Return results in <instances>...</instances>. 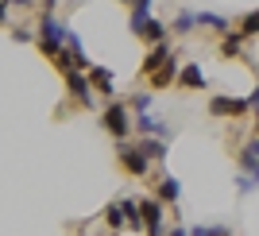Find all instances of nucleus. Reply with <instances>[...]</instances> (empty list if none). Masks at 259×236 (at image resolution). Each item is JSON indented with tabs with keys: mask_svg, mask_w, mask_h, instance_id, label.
<instances>
[{
	"mask_svg": "<svg viewBox=\"0 0 259 236\" xmlns=\"http://www.w3.org/2000/svg\"><path fill=\"white\" fill-rule=\"evenodd\" d=\"M62 39H66V27L54 20V12H43V16H39V31H35L39 51H43L47 58H54V54L62 51Z\"/></svg>",
	"mask_w": 259,
	"mask_h": 236,
	"instance_id": "1",
	"label": "nucleus"
},
{
	"mask_svg": "<svg viewBox=\"0 0 259 236\" xmlns=\"http://www.w3.org/2000/svg\"><path fill=\"white\" fill-rule=\"evenodd\" d=\"M101 124H105V132L116 136V140H128V132H132V116H128L124 105H108L105 116H101Z\"/></svg>",
	"mask_w": 259,
	"mask_h": 236,
	"instance_id": "2",
	"label": "nucleus"
},
{
	"mask_svg": "<svg viewBox=\"0 0 259 236\" xmlns=\"http://www.w3.org/2000/svg\"><path fill=\"white\" fill-rule=\"evenodd\" d=\"M240 193H255L259 190V159L251 151H240V178H236Z\"/></svg>",
	"mask_w": 259,
	"mask_h": 236,
	"instance_id": "3",
	"label": "nucleus"
},
{
	"mask_svg": "<svg viewBox=\"0 0 259 236\" xmlns=\"http://www.w3.org/2000/svg\"><path fill=\"white\" fill-rule=\"evenodd\" d=\"M140 205V217H143V228H147V236H162V202L159 198H143V202H136Z\"/></svg>",
	"mask_w": 259,
	"mask_h": 236,
	"instance_id": "4",
	"label": "nucleus"
},
{
	"mask_svg": "<svg viewBox=\"0 0 259 236\" xmlns=\"http://www.w3.org/2000/svg\"><path fill=\"white\" fill-rule=\"evenodd\" d=\"M116 155H120V163H124V171L136 174V178H143V174H147V167H151V159H147L140 147H132V143H124V140H120Z\"/></svg>",
	"mask_w": 259,
	"mask_h": 236,
	"instance_id": "5",
	"label": "nucleus"
},
{
	"mask_svg": "<svg viewBox=\"0 0 259 236\" xmlns=\"http://www.w3.org/2000/svg\"><path fill=\"white\" fill-rule=\"evenodd\" d=\"M66 86H70V97L77 105H93V86H89V77L81 70H66Z\"/></svg>",
	"mask_w": 259,
	"mask_h": 236,
	"instance_id": "6",
	"label": "nucleus"
},
{
	"mask_svg": "<svg viewBox=\"0 0 259 236\" xmlns=\"http://www.w3.org/2000/svg\"><path fill=\"white\" fill-rule=\"evenodd\" d=\"M209 112H213V116H244V112H248V101H236V97H213V101H209Z\"/></svg>",
	"mask_w": 259,
	"mask_h": 236,
	"instance_id": "7",
	"label": "nucleus"
},
{
	"mask_svg": "<svg viewBox=\"0 0 259 236\" xmlns=\"http://www.w3.org/2000/svg\"><path fill=\"white\" fill-rule=\"evenodd\" d=\"M132 124H136L143 136H155V140H170V124H162V120L147 116V112H140V116L132 120Z\"/></svg>",
	"mask_w": 259,
	"mask_h": 236,
	"instance_id": "8",
	"label": "nucleus"
},
{
	"mask_svg": "<svg viewBox=\"0 0 259 236\" xmlns=\"http://www.w3.org/2000/svg\"><path fill=\"white\" fill-rule=\"evenodd\" d=\"M174 82H178V86H182V89H205V86H209V82H205V74H201V66H197V62L182 66Z\"/></svg>",
	"mask_w": 259,
	"mask_h": 236,
	"instance_id": "9",
	"label": "nucleus"
},
{
	"mask_svg": "<svg viewBox=\"0 0 259 236\" xmlns=\"http://www.w3.org/2000/svg\"><path fill=\"white\" fill-rule=\"evenodd\" d=\"M89 86H93V89H97V93H105V97H112V86H116V77H112V74H108V70H105V66H89Z\"/></svg>",
	"mask_w": 259,
	"mask_h": 236,
	"instance_id": "10",
	"label": "nucleus"
},
{
	"mask_svg": "<svg viewBox=\"0 0 259 236\" xmlns=\"http://www.w3.org/2000/svg\"><path fill=\"white\" fill-rule=\"evenodd\" d=\"M166 58H170V43H155V47H151V54H147V58H143V66H140V74H147V77H151L155 70H159V66L166 62Z\"/></svg>",
	"mask_w": 259,
	"mask_h": 236,
	"instance_id": "11",
	"label": "nucleus"
},
{
	"mask_svg": "<svg viewBox=\"0 0 259 236\" xmlns=\"http://www.w3.org/2000/svg\"><path fill=\"white\" fill-rule=\"evenodd\" d=\"M174 77H178V58H174V51H170V58H166V62L151 74V86H155V89H166Z\"/></svg>",
	"mask_w": 259,
	"mask_h": 236,
	"instance_id": "12",
	"label": "nucleus"
},
{
	"mask_svg": "<svg viewBox=\"0 0 259 236\" xmlns=\"http://www.w3.org/2000/svg\"><path fill=\"white\" fill-rule=\"evenodd\" d=\"M147 20H151V0H132V31L140 35Z\"/></svg>",
	"mask_w": 259,
	"mask_h": 236,
	"instance_id": "13",
	"label": "nucleus"
},
{
	"mask_svg": "<svg viewBox=\"0 0 259 236\" xmlns=\"http://www.w3.org/2000/svg\"><path fill=\"white\" fill-rule=\"evenodd\" d=\"M166 35H170V27H162L159 20H147L143 23V31H140V39H147V43H166Z\"/></svg>",
	"mask_w": 259,
	"mask_h": 236,
	"instance_id": "14",
	"label": "nucleus"
},
{
	"mask_svg": "<svg viewBox=\"0 0 259 236\" xmlns=\"http://www.w3.org/2000/svg\"><path fill=\"white\" fill-rule=\"evenodd\" d=\"M120 213H124V225H128V228H136V232H140V228H143V217H140V205L132 202V198H124V202H120Z\"/></svg>",
	"mask_w": 259,
	"mask_h": 236,
	"instance_id": "15",
	"label": "nucleus"
},
{
	"mask_svg": "<svg viewBox=\"0 0 259 236\" xmlns=\"http://www.w3.org/2000/svg\"><path fill=\"white\" fill-rule=\"evenodd\" d=\"M178 193H182L178 178H174V174H166V178L159 182V202H178Z\"/></svg>",
	"mask_w": 259,
	"mask_h": 236,
	"instance_id": "16",
	"label": "nucleus"
},
{
	"mask_svg": "<svg viewBox=\"0 0 259 236\" xmlns=\"http://www.w3.org/2000/svg\"><path fill=\"white\" fill-rule=\"evenodd\" d=\"M240 51H244V35H232V31H225V43H221V54H225V58H236Z\"/></svg>",
	"mask_w": 259,
	"mask_h": 236,
	"instance_id": "17",
	"label": "nucleus"
},
{
	"mask_svg": "<svg viewBox=\"0 0 259 236\" xmlns=\"http://www.w3.org/2000/svg\"><path fill=\"white\" fill-rule=\"evenodd\" d=\"M194 27H197V12H182V16L174 20V27H170V31H174V35H190Z\"/></svg>",
	"mask_w": 259,
	"mask_h": 236,
	"instance_id": "18",
	"label": "nucleus"
},
{
	"mask_svg": "<svg viewBox=\"0 0 259 236\" xmlns=\"http://www.w3.org/2000/svg\"><path fill=\"white\" fill-rule=\"evenodd\" d=\"M140 151L147 155V159H162V155H166V143H162V140H151V136H147V140H140Z\"/></svg>",
	"mask_w": 259,
	"mask_h": 236,
	"instance_id": "19",
	"label": "nucleus"
},
{
	"mask_svg": "<svg viewBox=\"0 0 259 236\" xmlns=\"http://www.w3.org/2000/svg\"><path fill=\"white\" fill-rule=\"evenodd\" d=\"M197 23L217 27V31H228V20H225V16H217V12H197Z\"/></svg>",
	"mask_w": 259,
	"mask_h": 236,
	"instance_id": "20",
	"label": "nucleus"
},
{
	"mask_svg": "<svg viewBox=\"0 0 259 236\" xmlns=\"http://www.w3.org/2000/svg\"><path fill=\"white\" fill-rule=\"evenodd\" d=\"M190 236H228V228L225 225H209V228L197 225V228H190Z\"/></svg>",
	"mask_w": 259,
	"mask_h": 236,
	"instance_id": "21",
	"label": "nucleus"
},
{
	"mask_svg": "<svg viewBox=\"0 0 259 236\" xmlns=\"http://www.w3.org/2000/svg\"><path fill=\"white\" fill-rule=\"evenodd\" d=\"M105 217H108V225H112V228H124V213H120V202H116V205H108Z\"/></svg>",
	"mask_w": 259,
	"mask_h": 236,
	"instance_id": "22",
	"label": "nucleus"
},
{
	"mask_svg": "<svg viewBox=\"0 0 259 236\" xmlns=\"http://www.w3.org/2000/svg\"><path fill=\"white\" fill-rule=\"evenodd\" d=\"M240 35H259V12H251L248 20H244V27H240Z\"/></svg>",
	"mask_w": 259,
	"mask_h": 236,
	"instance_id": "23",
	"label": "nucleus"
},
{
	"mask_svg": "<svg viewBox=\"0 0 259 236\" xmlns=\"http://www.w3.org/2000/svg\"><path fill=\"white\" fill-rule=\"evenodd\" d=\"M132 108H136V112H147V108H151V93H136L132 97Z\"/></svg>",
	"mask_w": 259,
	"mask_h": 236,
	"instance_id": "24",
	"label": "nucleus"
},
{
	"mask_svg": "<svg viewBox=\"0 0 259 236\" xmlns=\"http://www.w3.org/2000/svg\"><path fill=\"white\" fill-rule=\"evenodd\" d=\"M12 35H16V39H20V43H31V39H35V35L27 31V27H12Z\"/></svg>",
	"mask_w": 259,
	"mask_h": 236,
	"instance_id": "25",
	"label": "nucleus"
},
{
	"mask_svg": "<svg viewBox=\"0 0 259 236\" xmlns=\"http://www.w3.org/2000/svg\"><path fill=\"white\" fill-rule=\"evenodd\" d=\"M244 151H251V155L259 159V136H255V140H248V147H244Z\"/></svg>",
	"mask_w": 259,
	"mask_h": 236,
	"instance_id": "26",
	"label": "nucleus"
},
{
	"mask_svg": "<svg viewBox=\"0 0 259 236\" xmlns=\"http://www.w3.org/2000/svg\"><path fill=\"white\" fill-rule=\"evenodd\" d=\"M8 8H12V0H0V23H4V16H8Z\"/></svg>",
	"mask_w": 259,
	"mask_h": 236,
	"instance_id": "27",
	"label": "nucleus"
},
{
	"mask_svg": "<svg viewBox=\"0 0 259 236\" xmlns=\"http://www.w3.org/2000/svg\"><path fill=\"white\" fill-rule=\"evenodd\" d=\"M248 108H259V89H255V93L248 97Z\"/></svg>",
	"mask_w": 259,
	"mask_h": 236,
	"instance_id": "28",
	"label": "nucleus"
},
{
	"mask_svg": "<svg viewBox=\"0 0 259 236\" xmlns=\"http://www.w3.org/2000/svg\"><path fill=\"white\" fill-rule=\"evenodd\" d=\"M54 4H58V0H43V12H54Z\"/></svg>",
	"mask_w": 259,
	"mask_h": 236,
	"instance_id": "29",
	"label": "nucleus"
},
{
	"mask_svg": "<svg viewBox=\"0 0 259 236\" xmlns=\"http://www.w3.org/2000/svg\"><path fill=\"white\" fill-rule=\"evenodd\" d=\"M12 4H16V8H27V4H35V0H12Z\"/></svg>",
	"mask_w": 259,
	"mask_h": 236,
	"instance_id": "30",
	"label": "nucleus"
},
{
	"mask_svg": "<svg viewBox=\"0 0 259 236\" xmlns=\"http://www.w3.org/2000/svg\"><path fill=\"white\" fill-rule=\"evenodd\" d=\"M170 236H190V232H186V228H170Z\"/></svg>",
	"mask_w": 259,
	"mask_h": 236,
	"instance_id": "31",
	"label": "nucleus"
},
{
	"mask_svg": "<svg viewBox=\"0 0 259 236\" xmlns=\"http://www.w3.org/2000/svg\"><path fill=\"white\" fill-rule=\"evenodd\" d=\"M255 136H259V108H255Z\"/></svg>",
	"mask_w": 259,
	"mask_h": 236,
	"instance_id": "32",
	"label": "nucleus"
}]
</instances>
